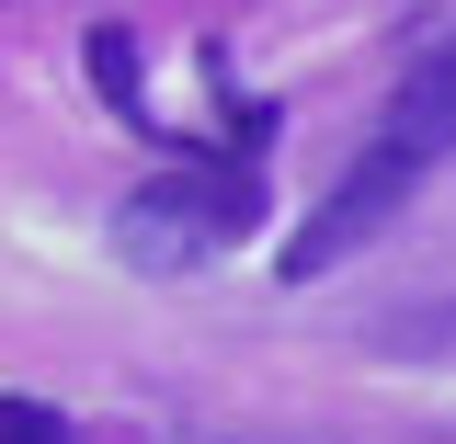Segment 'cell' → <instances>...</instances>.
I'll return each mask as SVG.
<instances>
[{
  "instance_id": "cell-1",
  "label": "cell",
  "mask_w": 456,
  "mask_h": 444,
  "mask_svg": "<svg viewBox=\"0 0 456 444\" xmlns=\"http://www.w3.org/2000/svg\"><path fill=\"white\" fill-rule=\"evenodd\" d=\"M263 228V160H171L114 206V251L137 274H194Z\"/></svg>"
},
{
  "instance_id": "cell-2",
  "label": "cell",
  "mask_w": 456,
  "mask_h": 444,
  "mask_svg": "<svg viewBox=\"0 0 456 444\" xmlns=\"http://www.w3.org/2000/svg\"><path fill=\"white\" fill-rule=\"evenodd\" d=\"M422 171H434V160H422V149H399V137L354 149V160H342V182L320 194V206H308V228L285 239V262H274V274H285V285L342 274V262H354V251H365V239H377V228H388L399 206L422 194Z\"/></svg>"
},
{
  "instance_id": "cell-3",
  "label": "cell",
  "mask_w": 456,
  "mask_h": 444,
  "mask_svg": "<svg viewBox=\"0 0 456 444\" xmlns=\"http://www.w3.org/2000/svg\"><path fill=\"white\" fill-rule=\"evenodd\" d=\"M388 137L399 149H422V160H445L456 149V35L434 57H411V80L388 92Z\"/></svg>"
},
{
  "instance_id": "cell-4",
  "label": "cell",
  "mask_w": 456,
  "mask_h": 444,
  "mask_svg": "<svg viewBox=\"0 0 456 444\" xmlns=\"http://www.w3.org/2000/svg\"><path fill=\"white\" fill-rule=\"evenodd\" d=\"M92 80H103V103L137 125V137H171L160 114H149V92H137V35L126 23H92Z\"/></svg>"
},
{
  "instance_id": "cell-5",
  "label": "cell",
  "mask_w": 456,
  "mask_h": 444,
  "mask_svg": "<svg viewBox=\"0 0 456 444\" xmlns=\"http://www.w3.org/2000/svg\"><path fill=\"white\" fill-rule=\"evenodd\" d=\"M0 444H80V422L57 399H0Z\"/></svg>"
}]
</instances>
